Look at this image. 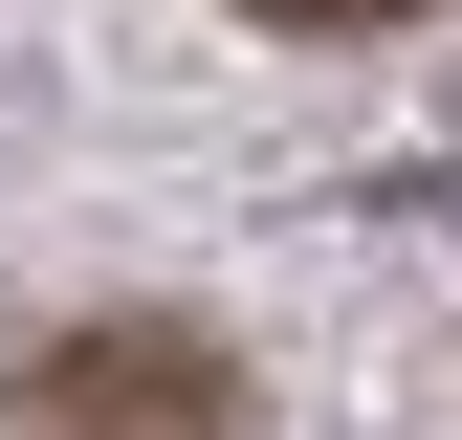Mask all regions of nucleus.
<instances>
[{
    "instance_id": "1",
    "label": "nucleus",
    "mask_w": 462,
    "mask_h": 440,
    "mask_svg": "<svg viewBox=\"0 0 462 440\" xmlns=\"http://www.w3.org/2000/svg\"><path fill=\"white\" fill-rule=\"evenodd\" d=\"M0 418L23 440H243V353L177 308H88L44 353H0Z\"/></svg>"
},
{
    "instance_id": "2",
    "label": "nucleus",
    "mask_w": 462,
    "mask_h": 440,
    "mask_svg": "<svg viewBox=\"0 0 462 440\" xmlns=\"http://www.w3.org/2000/svg\"><path fill=\"white\" fill-rule=\"evenodd\" d=\"M243 23H286V44H330V23H419V0H243Z\"/></svg>"
}]
</instances>
